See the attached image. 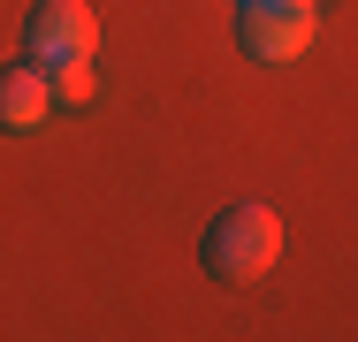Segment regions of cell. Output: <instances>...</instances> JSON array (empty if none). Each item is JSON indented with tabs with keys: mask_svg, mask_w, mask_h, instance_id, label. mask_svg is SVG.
Returning <instances> with one entry per match:
<instances>
[{
	"mask_svg": "<svg viewBox=\"0 0 358 342\" xmlns=\"http://www.w3.org/2000/svg\"><path fill=\"white\" fill-rule=\"evenodd\" d=\"M199 259H206V274H214V281L252 289V281H267V274H275V259H282V221H275L267 205H229L214 228H206Z\"/></svg>",
	"mask_w": 358,
	"mask_h": 342,
	"instance_id": "obj_1",
	"label": "cell"
},
{
	"mask_svg": "<svg viewBox=\"0 0 358 342\" xmlns=\"http://www.w3.org/2000/svg\"><path fill=\"white\" fill-rule=\"evenodd\" d=\"M320 38V8L297 0H244V54L252 61H297Z\"/></svg>",
	"mask_w": 358,
	"mask_h": 342,
	"instance_id": "obj_2",
	"label": "cell"
},
{
	"mask_svg": "<svg viewBox=\"0 0 358 342\" xmlns=\"http://www.w3.org/2000/svg\"><path fill=\"white\" fill-rule=\"evenodd\" d=\"M23 46H31V61H38V68H54V61H92L99 23H92L84 0H38L31 23H23Z\"/></svg>",
	"mask_w": 358,
	"mask_h": 342,
	"instance_id": "obj_3",
	"label": "cell"
},
{
	"mask_svg": "<svg viewBox=\"0 0 358 342\" xmlns=\"http://www.w3.org/2000/svg\"><path fill=\"white\" fill-rule=\"evenodd\" d=\"M54 114V84L38 61H8L0 68V130H38Z\"/></svg>",
	"mask_w": 358,
	"mask_h": 342,
	"instance_id": "obj_4",
	"label": "cell"
},
{
	"mask_svg": "<svg viewBox=\"0 0 358 342\" xmlns=\"http://www.w3.org/2000/svg\"><path fill=\"white\" fill-rule=\"evenodd\" d=\"M46 84H54V99H69V107H84V99L99 91L92 61H54V68H46Z\"/></svg>",
	"mask_w": 358,
	"mask_h": 342,
	"instance_id": "obj_5",
	"label": "cell"
},
{
	"mask_svg": "<svg viewBox=\"0 0 358 342\" xmlns=\"http://www.w3.org/2000/svg\"><path fill=\"white\" fill-rule=\"evenodd\" d=\"M297 8H320V0H297Z\"/></svg>",
	"mask_w": 358,
	"mask_h": 342,
	"instance_id": "obj_6",
	"label": "cell"
}]
</instances>
